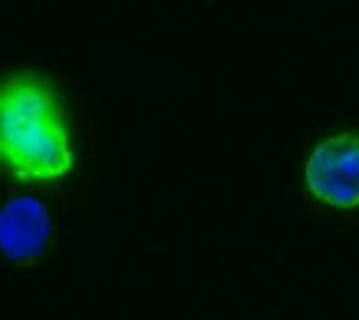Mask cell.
Instances as JSON below:
<instances>
[{"instance_id":"1","label":"cell","mask_w":359,"mask_h":320,"mask_svg":"<svg viewBox=\"0 0 359 320\" xmlns=\"http://www.w3.org/2000/svg\"><path fill=\"white\" fill-rule=\"evenodd\" d=\"M76 166L60 89L36 73L0 79V172L20 182H60Z\"/></svg>"},{"instance_id":"2","label":"cell","mask_w":359,"mask_h":320,"mask_svg":"<svg viewBox=\"0 0 359 320\" xmlns=\"http://www.w3.org/2000/svg\"><path fill=\"white\" fill-rule=\"evenodd\" d=\"M310 201L330 211H359V133L337 129L310 149L304 166Z\"/></svg>"},{"instance_id":"3","label":"cell","mask_w":359,"mask_h":320,"mask_svg":"<svg viewBox=\"0 0 359 320\" xmlns=\"http://www.w3.org/2000/svg\"><path fill=\"white\" fill-rule=\"evenodd\" d=\"M50 241V211L36 199H13L0 208V254L11 265H30Z\"/></svg>"}]
</instances>
